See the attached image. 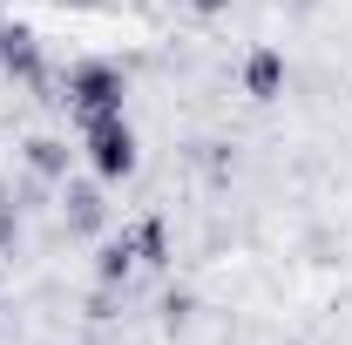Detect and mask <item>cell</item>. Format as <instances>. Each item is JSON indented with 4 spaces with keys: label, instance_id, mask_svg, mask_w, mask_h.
<instances>
[{
    "label": "cell",
    "instance_id": "cell-1",
    "mask_svg": "<svg viewBox=\"0 0 352 345\" xmlns=\"http://www.w3.org/2000/svg\"><path fill=\"white\" fill-rule=\"evenodd\" d=\"M54 102H61L75 122H82V115H109V109H129V68L109 61V54H82V61L61 68Z\"/></svg>",
    "mask_w": 352,
    "mask_h": 345
},
{
    "label": "cell",
    "instance_id": "cell-2",
    "mask_svg": "<svg viewBox=\"0 0 352 345\" xmlns=\"http://www.w3.org/2000/svg\"><path fill=\"white\" fill-rule=\"evenodd\" d=\"M82 156L102 183H129L142 170V135H135L129 109H109V115H82Z\"/></svg>",
    "mask_w": 352,
    "mask_h": 345
},
{
    "label": "cell",
    "instance_id": "cell-3",
    "mask_svg": "<svg viewBox=\"0 0 352 345\" xmlns=\"http://www.w3.org/2000/svg\"><path fill=\"white\" fill-rule=\"evenodd\" d=\"M0 82L54 102V82L61 75H47V47H41V34L28 21H0Z\"/></svg>",
    "mask_w": 352,
    "mask_h": 345
},
{
    "label": "cell",
    "instance_id": "cell-4",
    "mask_svg": "<svg viewBox=\"0 0 352 345\" xmlns=\"http://www.w3.org/2000/svg\"><path fill=\"white\" fill-rule=\"evenodd\" d=\"M237 88H244L258 109L285 102V88H292V54H285L278 41H251V47H244V61H237Z\"/></svg>",
    "mask_w": 352,
    "mask_h": 345
},
{
    "label": "cell",
    "instance_id": "cell-5",
    "mask_svg": "<svg viewBox=\"0 0 352 345\" xmlns=\"http://www.w3.org/2000/svg\"><path fill=\"white\" fill-rule=\"evenodd\" d=\"M54 210H61V230H68V237H102V230H109V197H102L95 183H75V176H68V183L54 190Z\"/></svg>",
    "mask_w": 352,
    "mask_h": 345
},
{
    "label": "cell",
    "instance_id": "cell-6",
    "mask_svg": "<svg viewBox=\"0 0 352 345\" xmlns=\"http://www.w3.org/2000/svg\"><path fill=\"white\" fill-rule=\"evenodd\" d=\"M129 237H135V264L142 271H176V230H170V210H142L129 223Z\"/></svg>",
    "mask_w": 352,
    "mask_h": 345
},
{
    "label": "cell",
    "instance_id": "cell-7",
    "mask_svg": "<svg viewBox=\"0 0 352 345\" xmlns=\"http://www.w3.org/2000/svg\"><path fill=\"white\" fill-rule=\"evenodd\" d=\"M135 271H142V264H135L129 223H122V230H102V237H95V258H88V278H95V285H135Z\"/></svg>",
    "mask_w": 352,
    "mask_h": 345
},
{
    "label": "cell",
    "instance_id": "cell-8",
    "mask_svg": "<svg viewBox=\"0 0 352 345\" xmlns=\"http://www.w3.org/2000/svg\"><path fill=\"white\" fill-rule=\"evenodd\" d=\"M21 170L34 176L41 190H61L68 170H75V149H68L61 135H28V142H21Z\"/></svg>",
    "mask_w": 352,
    "mask_h": 345
},
{
    "label": "cell",
    "instance_id": "cell-9",
    "mask_svg": "<svg viewBox=\"0 0 352 345\" xmlns=\"http://www.w3.org/2000/svg\"><path fill=\"white\" fill-rule=\"evenodd\" d=\"M197 311H204V304H197V285H190V278H170L163 298H156V332H183Z\"/></svg>",
    "mask_w": 352,
    "mask_h": 345
},
{
    "label": "cell",
    "instance_id": "cell-10",
    "mask_svg": "<svg viewBox=\"0 0 352 345\" xmlns=\"http://www.w3.org/2000/svg\"><path fill=\"white\" fill-rule=\"evenodd\" d=\"M183 7H190V14H197V21H223V14H230V7H237V0H183Z\"/></svg>",
    "mask_w": 352,
    "mask_h": 345
},
{
    "label": "cell",
    "instance_id": "cell-11",
    "mask_svg": "<svg viewBox=\"0 0 352 345\" xmlns=\"http://www.w3.org/2000/svg\"><path fill=\"white\" fill-rule=\"evenodd\" d=\"M0 311H7V285H0Z\"/></svg>",
    "mask_w": 352,
    "mask_h": 345
}]
</instances>
